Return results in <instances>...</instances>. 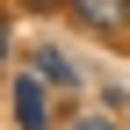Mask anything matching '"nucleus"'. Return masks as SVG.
I'll use <instances>...</instances> for the list:
<instances>
[{"instance_id": "nucleus-1", "label": "nucleus", "mask_w": 130, "mask_h": 130, "mask_svg": "<svg viewBox=\"0 0 130 130\" xmlns=\"http://www.w3.org/2000/svg\"><path fill=\"white\" fill-rule=\"evenodd\" d=\"M65 14H79V29H94V36H123L130 29V0H72Z\"/></svg>"}, {"instance_id": "nucleus-2", "label": "nucleus", "mask_w": 130, "mask_h": 130, "mask_svg": "<svg viewBox=\"0 0 130 130\" xmlns=\"http://www.w3.org/2000/svg\"><path fill=\"white\" fill-rule=\"evenodd\" d=\"M14 123H22V130H51V94H43L36 72L14 79Z\"/></svg>"}, {"instance_id": "nucleus-3", "label": "nucleus", "mask_w": 130, "mask_h": 130, "mask_svg": "<svg viewBox=\"0 0 130 130\" xmlns=\"http://www.w3.org/2000/svg\"><path fill=\"white\" fill-rule=\"evenodd\" d=\"M29 65H36V79H43V87H65V79H72V65H65L58 51H36Z\"/></svg>"}, {"instance_id": "nucleus-4", "label": "nucleus", "mask_w": 130, "mask_h": 130, "mask_svg": "<svg viewBox=\"0 0 130 130\" xmlns=\"http://www.w3.org/2000/svg\"><path fill=\"white\" fill-rule=\"evenodd\" d=\"M14 7H22V14H65L72 0H14Z\"/></svg>"}, {"instance_id": "nucleus-5", "label": "nucleus", "mask_w": 130, "mask_h": 130, "mask_svg": "<svg viewBox=\"0 0 130 130\" xmlns=\"http://www.w3.org/2000/svg\"><path fill=\"white\" fill-rule=\"evenodd\" d=\"M0 65H7V22H0Z\"/></svg>"}, {"instance_id": "nucleus-6", "label": "nucleus", "mask_w": 130, "mask_h": 130, "mask_svg": "<svg viewBox=\"0 0 130 130\" xmlns=\"http://www.w3.org/2000/svg\"><path fill=\"white\" fill-rule=\"evenodd\" d=\"M79 130H108V123H101V116H87V123H79Z\"/></svg>"}]
</instances>
